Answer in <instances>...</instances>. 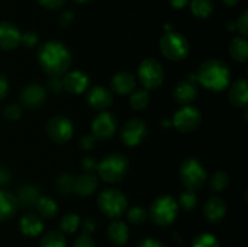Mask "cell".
Returning a JSON list of instances; mask_svg holds the SVG:
<instances>
[{"label": "cell", "mask_w": 248, "mask_h": 247, "mask_svg": "<svg viewBox=\"0 0 248 247\" xmlns=\"http://www.w3.org/2000/svg\"><path fill=\"white\" fill-rule=\"evenodd\" d=\"M82 230H84L85 234H91L92 232L96 230V222L92 218H86V219L82 222Z\"/></svg>", "instance_id": "obj_46"}, {"label": "cell", "mask_w": 248, "mask_h": 247, "mask_svg": "<svg viewBox=\"0 0 248 247\" xmlns=\"http://www.w3.org/2000/svg\"><path fill=\"white\" fill-rule=\"evenodd\" d=\"M73 19H74V14L70 10H67V11L62 12V15H61L60 24L62 27H67L72 23Z\"/></svg>", "instance_id": "obj_45"}, {"label": "cell", "mask_w": 248, "mask_h": 247, "mask_svg": "<svg viewBox=\"0 0 248 247\" xmlns=\"http://www.w3.org/2000/svg\"><path fill=\"white\" fill-rule=\"evenodd\" d=\"M10 178H11L10 172L4 167H0V185H5V184L9 183Z\"/></svg>", "instance_id": "obj_49"}, {"label": "cell", "mask_w": 248, "mask_h": 247, "mask_svg": "<svg viewBox=\"0 0 248 247\" xmlns=\"http://www.w3.org/2000/svg\"><path fill=\"white\" fill-rule=\"evenodd\" d=\"M40 247H67V241L62 232L53 230L44 235L40 241Z\"/></svg>", "instance_id": "obj_29"}, {"label": "cell", "mask_w": 248, "mask_h": 247, "mask_svg": "<svg viewBox=\"0 0 248 247\" xmlns=\"http://www.w3.org/2000/svg\"><path fill=\"white\" fill-rule=\"evenodd\" d=\"M108 237L116 246H123L128 241L130 237V230L127 225L121 220H114L110 223L108 228Z\"/></svg>", "instance_id": "obj_23"}, {"label": "cell", "mask_w": 248, "mask_h": 247, "mask_svg": "<svg viewBox=\"0 0 248 247\" xmlns=\"http://www.w3.org/2000/svg\"><path fill=\"white\" fill-rule=\"evenodd\" d=\"M147 133V124L142 119H131L121 128L120 138L128 147H136L144 139Z\"/></svg>", "instance_id": "obj_12"}, {"label": "cell", "mask_w": 248, "mask_h": 247, "mask_svg": "<svg viewBox=\"0 0 248 247\" xmlns=\"http://www.w3.org/2000/svg\"><path fill=\"white\" fill-rule=\"evenodd\" d=\"M46 91L40 84H29L21 91V102L26 108L36 109L44 104Z\"/></svg>", "instance_id": "obj_13"}, {"label": "cell", "mask_w": 248, "mask_h": 247, "mask_svg": "<svg viewBox=\"0 0 248 247\" xmlns=\"http://www.w3.org/2000/svg\"><path fill=\"white\" fill-rule=\"evenodd\" d=\"M179 178L186 190H198L207 181L205 167L199 160L188 157L184 160L179 169Z\"/></svg>", "instance_id": "obj_5"}, {"label": "cell", "mask_w": 248, "mask_h": 247, "mask_svg": "<svg viewBox=\"0 0 248 247\" xmlns=\"http://www.w3.org/2000/svg\"><path fill=\"white\" fill-rule=\"evenodd\" d=\"M21 31L16 24L11 22L0 23V48L10 51L16 48L21 44Z\"/></svg>", "instance_id": "obj_16"}, {"label": "cell", "mask_w": 248, "mask_h": 247, "mask_svg": "<svg viewBox=\"0 0 248 247\" xmlns=\"http://www.w3.org/2000/svg\"><path fill=\"white\" fill-rule=\"evenodd\" d=\"M178 203L172 196L164 195L157 198L152 203L149 216L153 223L159 227H169L176 220L178 216Z\"/></svg>", "instance_id": "obj_4"}, {"label": "cell", "mask_w": 248, "mask_h": 247, "mask_svg": "<svg viewBox=\"0 0 248 247\" xmlns=\"http://www.w3.org/2000/svg\"><path fill=\"white\" fill-rule=\"evenodd\" d=\"M81 166H82V169L87 172V173H91L92 171L97 170L98 164H97L96 160H94L93 157H85V159H82V161H81Z\"/></svg>", "instance_id": "obj_43"}, {"label": "cell", "mask_w": 248, "mask_h": 247, "mask_svg": "<svg viewBox=\"0 0 248 247\" xmlns=\"http://www.w3.org/2000/svg\"><path fill=\"white\" fill-rule=\"evenodd\" d=\"M38 62L41 69L51 77L67 73L72 64L69 50L60 41H47L38 51Z\"/></svg>", "instance_id": "obj_1"}, {"label": "cell", "mask_w": 248, "mask_h": 247, "mask_svg": "<svg viewBox=\"0 0 248 247\" xmlns=\"http://www.w3.org/2000/svg\"><path fill=\"white\" fill-rule=\"evenodd\" d=\"M5 118L11 121L18 120L22 116V108L16 103H10L6 108L4 109Z\"/></svg>", "instance_id": "obj_37"}, {"label": "cell", "mask_w": 248, "mask_h": 247, "mask_svg": "<svg viewBox=\"0 0 248 247\" xmlns=\"http://www.w3.org/2000/svg\"><path fill=\"white\" fill-rule=\"evenodd\" d=\"M190 10L198 18H207L215 10L213 0H191Z\"/></svg>", "instance_id": "obj_28"}, {"label": "cell", "mask_w": 248, "mask_h": 247, "mask_svg": "<svg viewBox=\"0 0 248 247\" xmlns=\"http://www.w3.org/2000/svg\"><path fill=\"white\" fill-rule=\"evenodd\" d=\"M229 101L235 107H246L248 103V87L247 80L240 79L230 87Z\"/></svg>", "instance_id": "obj_24"}, {"label": "cell", "mask_w": 248, "mask_h": 247, "mask_svg": "<svg viewBox=\"0 0 248 247\" xmlns=\"http://www.w3.org/2000/svg\"><path fill=\"white\" fill-rule=\"evenodd\" d=\"M73 247H94V241L89 234L82 232L81 235L77 237Z\"/></svg>", "instance_id": "obj_40"}, {"label": "cell", "mask_w": 248, "mask_h": 247, "mask_svg": "<svg viewBox=\"0 0 248 247\" xmlns=\"http://www.w3.org/2000/svg\"><path fill=\"white\" fill-rule=\"evenodd\" d=\"M196 81L205 89L212 91H223L230 81V70L224 62L219 60H207L200 65L196 73Z\"/></svg>", "instance_id": "obj_2"}, {"label": "cell", "mask_w": 248, "mask_h": 247, "mask_svg": "<svg viewBox=\"0 0 248 247\" xmlns=\"http://www.w3.org/2000/svg\"><path fill=\"white\" fill-rule=\"evenodd\" d=\"M19 229L26 236H36L44 230V222L40 216L35 213H27L19 220Z\"/></svg>", "instance_id": "obj_19"}, {"label": "cell", "mask_w": 248, "mask_h": 247, "mask_svg": "<svg viewBox=\"0 0 248 247\" xmlns=\"http://www.w3.org/2000/svg\"><path fill=\"white\" fill-rule=\"evenodd\" d=\"M128 160L125 155L113 153L98 162L97 171L99 177L107 183H119L128 171Z\"/></svg>", "instance_id": "obj_3"}, {"label": "cell", "mask_w": 248, "mask_h": 247, "mask_svg": "<svg viewBox=\"0 0 248 247\" xmlns=\"http://www.w3.org/2000/svg\"><path fill=\"white\" fill-rule=\"evenodd\" d=\"M75 2H79V4H85V2H89L91 1V0H74Z\"/></svg>", "instance_id": "obj_52"}, {"label": "cell", "mask_w": 248, "mask_h": 247, "mask_svg": "<svg viewBox=\"0 0 248 247\" xmlns=\"http://www.w3.org/2000/svg\"><path fill=\"white\" fill-rule=\"evenodd\" d=\"M63 89L67 90L69 93L80 94L87 89L90 84V79L86 73L81 70H74V72L67 73L62 80Z\"/></svg>", "instance_id": "obj_17"}, {"label": "cell", "mask_w": 248, "mask_h": 247, "mask_svg": "<svg viewBox=\"0 0 248 247\" xmlns=\"http://www.w3.org/2000/svg\"><path fill=\"white\" fill-rule=\"evenodd\" d=\"M97 203L102 213L110 219H118L127 208V199L116 189H106L102 191L97 199Z\"/></svg>", "instance_id": "obj_6"}, {"label": "cell", "mask_w": 248, "mask_h": 247, "mask_svg": "<svg viewBox=\"0 0 248 247\" xmlns=\"http://www.w3.org/2000/svg\"><path fill=\"white\" fill-rule=\"evenodd\" d=\"M7 91H9V82H7L5 75L0 73V99H2L6 96Z\"/></svg>", "instance_id": "obj_47"}, {"label": "cell", "mask_w": 248, "mask_h": 247, "mask_svg": "<svg viewBox=\"0 0 248 247\" xmlns=\"http://www.w3.org/2000/svg\"><path fill=\"white\" fill-rule=\"evenodd\" d=\"M64 1L65 0H38V2L41 6L48 10L60 9V7L63 6Z\"/></svg>", "instance_id": "obj_41"}, {"label": "cell", "mask_w": 248, "mask_h": 247, "mask_svg": "<svg viewBox=\"0 0 248 247\" xmlns=\"http://www.w3.org/2000/svg\"><path fill=\"white\" fill-rule=\"evenodd\" d=\"M98 186V179L92 173H84L75 178L74 193L79 196H90L96 191Z\"/></svg>", "instance_id": "obj_21"}, {"label": "cell", "mask_w": 248, "mask_h": 247, "mask_svg": "<svg viewBox=\"0 0 248 247\" xmlns=\"http://www.w3.org/2000/svg\"><path fill=\"white\" fill-rule=\"evenodd\" d=\"M136 77L127 72H120L111 79V89L118 94H128L135 90Z\"/></svg>", "instance_id": "obj_20"}, {"label": "cell", "mask_w": 248, "mask_h": 247, "mask_svg": "<svg viewBox=\"0 0 248 247\" xmlns=\"http://www.w3.org/2000/svg\"><path fill=\"white\" fill-rule=\"evenodd\" d=\"M160 51L167 60L178 62L189 55L190 45L182 34L176 31H167L160 39Z\"/></svg>", "instance_id": "obj_7"}, {"label": "cell", "mask_w": 248, "mask_h": 247, "mask_svg": "<svg viewBox=\"0 0 248 247\" xmlns=\"http://www.w3.org/2000/svg\"><path fill=\"white\" fill-rule=\"evenodd\" d=\"M80 225V217L77 213H68L64 217L61 219L60 227L62 232H67V234H73L78 230Z\"/></svg>", "instance_id": "obj_32"}, {"label": "cell", "mask_w": 248, "mask_h": 247, "mask_svg": "<svg viewBox=\"0 0 248 247\" xmlns=\"http://www.w3.org/2000/svg\"><path fill=\"white\" fill-rule=\"evenodd\" d=\"M73 127L72 121L63 115L52 116L46 124V133L48 138L56 144H64L72 138Z\"/></svg>", "instance_id": "obj_9"}, {"label": "cell", "mask_w": 248, "mask_h": 247, "mask_svg": "<svg viewBox=\"0 0 248 247\" xmlns=\"http://www.w3.org/2000/svg\"><path fill=\"white\" fill-rule=\"evenodd\" d=\"M21 44H23L26 47H34L38 44V35L34 31H27L21 35Z\"/></svg>", "instance_id": "obj_39"}, {"label": "cell", "mask_w": 248, "mask_h": 247, "mask_svg": "<svg viewBox=\"0 0 248 247\" xmlns=\"http://www.w3.org/2000/svg\"><path fill=\"white\" fill-rule=\"evenodd\" d=\"M235 27H236L237 31H240V34H241L244 38H246L248 35V11L247 10H245V11L242 12V15L239 17L236 23H235Z\"/></svg>", "instance_id": "obj_38"}, {"label": "cell", "mask_w": 248, "mask_h": 247, "mask_svg": "<svg viewBox=\"0 0 248 247\" xmlns=\"http://www.w3.org/2000/svg\"><path fill=\"white\" fill-rule=\"evenodd\" d=\"M179 205L184 211H191L198 205V196L195 191L186 190L179 195Z\"/></svg>", "instance_id": "obj_34"}, {"label": "cell", "mask_w": 248, "mask_h": 247, "mask_svg": "<svg viewBox=\"0 0 248 247\" xmlns=\"http://www.w3.org/2000/svg\"><path fill=\"white\" fill-rule=\"evenodd\" d=\"M172 124L181 133H189L195 131L201 124V114L195 107L183 106L173 115Z\"/></svg>", "instance_id": "obj_10"}, {"label": "cell", "mask_w": 248, "mask_h": 247, "mask_svg": "<svg viewBox=\"0 0 248 247\" xmlns=\"http://www.w3.org/2000/svg\"><path fill=\"white\" fill-rule=\"evenodd\" d=\"M228 184H229V177L225 172L218 171L211 177L210 188L213 193H220L227 188Z\"/></svg>", "instance_id": "obj_33"}, {"label": "cell", "mask_w": 248, "mask_h": 247, "mask_svg": "<svg viewBox=\"0 0 248 247\" xmlns=\"http://www.w3.org/2000/svg\"><path fill=\"white\" fill-rule=\"evenodd\" d=\"M50 87L53 92H60L61 90L63 89V84H62V80H60L58 77H52L50 81Z\"/></svg>", "instance_id": "obj_48"}, {"label": "cell", "mask_w": 248, "mask_h": 247, "mask_svg": "<svg viewBox=\"0 0 248 247\" xmlns=\"http://www.w3.org/2000/svg\"><path fill=\"white\" fill-rule=\"evenodd\" d=\"M35 207L38 210V213L43 218H53L58 212V206L55 202V200L48 196H40L39 200L36 201Z\"/></svg>", "instance_id": "obj_27"}, {"label": "cell", "mask_w": 248, "mask_h": 247, "mask_svg": "<svg viewBox=\"0 0 248 247\" xmlns=\"http://www.w3.org/2000/svg\"><path fill=\"white\" fill-rule=\"evenodd\" d=\"M147 211L140 206L131 207L127 212V218L132 224H140L147 219Z\"/></svg>", "instance_id": "obj_36"}, {"label": "cell", "mask_w": 248, "mask_h": 247, "mask_svg": "<svg viewBox=\"0 0 248 247\" xmlns=\"http://www.w3.org/2000/svg\"><path fill=\"white\" fill-rule=\"evenodd\" d=\"M229 51L232 57L237 62H246L248 58V43L244 36L234 38L230 43Z\"/></svg>", "instance_id": "obj_26"}, {"label": "cell", "mask_w": 248, "mask_h": 247, "mask_svg": "<svg viewBox=\"0 0 248 247\" xmlns=\"http://www.w3.org/2000/svg\"><path fill=\"white\" fill-rule=\"evenodd\" d=\"M164 68L154 58H147L138 68V79L144 90H156L164 82Z\"/></svg>", "instance_id": "obj_8"}, {"label": "cell", "mask_w": 248, "mask_h": 247, "mask_svg": "<svg viewBox=\"0 0 248 247\" xmlns=\"http://www.w3.org/2000/svg\"><path fill=\"white\" fill-rule=\"evenodd\" d=\"M239 1L240 0H223V2H224L227 6H235Z\"/></svg>", "instance_id": "obj_51"}, {"label": "cell", "mask_w": 248, "mask_h": 247, "mask_svg": "<svg viewBox=\"0 0 248 247\" xmlns=\"http://www.w3.org/2000/svg\"><path fill=\"white\" fill-rule=\"evenodd\" d=\"M149 101L150 96L147 90H138V91L133 92L130 97V104L135 110H142V109L147 108Z\"/></svg>", "instance_id": "obj_30"}, {"label": "cell", "mask_w": 248, "mask_h": 247, "mask_svg": "<svg viewBox=\"0 0 248 247\" xmlns=\"http://www.w3.org/2000/svg\"><path fill=\"white\" fill-rule=\"evenodd\" d=\"M169 2L174 9H183L190 2V0H169Z\"/></svg>", "instance_id": "obj_50"}, {"label": "cell", "mask_w": 248, "mask_h": 247, "mask_svg": "<svg viewBox=\"0 0 248 247\" xmlns=\"http://www.w3.org/2000/svg\"><path fill=\"white\" fill-rule=\"evenodd\" d=\"M193 247H220L219 242L216 239V236H213L212 234H207V232H203V234L198 235L195 237L193 242Z\"/></svg>", "instance_id": "obj_35"}, {"label": "cell", "mask_w": 248, "mask_h": 247, "mask_svg": "<svg viewBox=\"0 0 248 247\" xmlns=\"http://www.w3.org/2000/svg\"><path fill=\"white\" fill-rule=\"evenodd\" d=\"M92 136L98 140H108L118 130V120L108 111H102L93 119L91 125Z\"/></svg>", "instance_id": "obj_11"}, {"label": "cell", "mask_w": 248, "mask_h": 247, "mask_svg": "<svg viewBox=\"0 0 248 247\" xmlns=\"http://www.w3.org/2000/svg\"><path fill=\"white\" fill-rule=\"evenodd\" d=\"M17 199L7 190H0V222L11 219L17 210Z\"/></svg>", "instance_id": "obj_22"}, {"label": "cell", "mask_w": 248, "mask_h": 247, "mask_svg": "<svg viewBox=\"0 0 248 247\" xmlns=\"http://www.w3.org/2000/svg\"><path fill=\"white\" fill-rule=\"evenodd\" d=\"M40 198L38 188L33 185H23L18 189L17 193V203L23 207H33L35 206L36 201Z\"/></svg>", "instance_id": "obj_25"}, {"label": "cell", "mask_w": 248, "mask_h": 247, "mask_svg": "<svg viewBox=\"0 0 248 247\" xmlns=\"http://www.w3.org/2000/svg\"><path fill=\"white\" fill-rule=\"evenodd\" d=\"M74 183L75 178L70 173H64L57 179L56 182V188H57L58 193L62 195H69L74 191Z\"/></svg>", "instance_id": "obj_31"}, {"label": "cell", "mask_w": 248, "mask_h": 247, "mask_svg": "<svg viewBox=\"0 0 248 247\" xmlns=\"http://www.w3.org/2000/svg\"><path fill=\"white\" fill-rule=\"evenodd\" d=\"M196 75L191 74L188 80L179 82L173 90V98L177 103L189 106L198 97V87H196Z\"/></svg>", "instance_id": "obj_15"}, {"label": "cell", "mask_w": 248, "mask_h": 247, "mask_svg": "<svg viewBox=\"0 0 248 247\" xmlns=\"http://www.w3.org/2000/svg\"><path fill=\"white\" fill-rule=\"evenodd\" d=\"M96 140L97 139L92 135H85L80 139V147L85 150H90L96 145Z\"/></svg>", "instance_id": "obj_42"}, {"label": "cell", "mask_w": 248, "mask_h": 247, "mask_svg": "<svg viewBox=\"0 0 248 247\" xmlns=\"http://www.w3.org/2000/svg\"><path fill=\"white\" fill-rule=\"evenodd\" d=\"M227 213V203L223 199L218 196H212L208 199L203 207L205 218L211 223H219Z\"/></svg>", "instance_id": "obj_18"}, {"label": "cell", "mask_w": 248, "mask_h": 247, "mask_svg": "<svg viewBox=\"0 0 248 247\" xmlns=\"http://www.w3.org/2000/svg\"><path fill=\"white\" fill-rule=\"evenodd\" d=\"M136 247H165V245L159 240L148 237V239H143L142 241L138 242Z\"/></svg>", "instance_id": "obj_44"}, {"label": "cell", "mask_w": 248, "mask_h": 247, "mask_svg": "<svg viewBox=\"0 0 248 247\" xmlns=\"http://www.w3.org/2000/svg\"><path fill=\"white\" fill-rule=\"evenodd\" d=\"M86 101L91 108L96 110H106L110 108L113 104V93L107 87L97 85L89 91L86 96Z\"/></svg>", "instance_id": "obj_14"}]
</instances>
